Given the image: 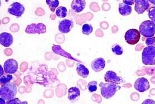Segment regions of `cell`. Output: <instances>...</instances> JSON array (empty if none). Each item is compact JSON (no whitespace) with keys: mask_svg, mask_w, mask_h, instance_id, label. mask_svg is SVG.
<instances>
[{"mask_svg":"<svg viewBox=\"0 0 155 104\" xmlns=\"http://www.w3.org/2000/svg\"><path fill=\"white\" fill-rule=\"evenodd\" d=\"M18 93V88L13 83H8L1 85L0 97L5 100L9 101L14 99Z\"/></svg>","mask_w":155,"mask_h":104,"instance_id":"6da1fadb","label":"cell"},{"mask_svg":"<svg viewBox=\"0 0 155 104\" xmlns=\"http://www.w3.org/2000/svg\"><path fill=\"white\" fill-rule=\"evenodd\" d=\"M101 87V92L103 97L107 99H110L116 93L117 91L120 89L121 87L117 83H99Z\"/></svg>","mask_w":155,"mask_h":104,"instance_id":"7a4b0ae2","label":"cell"},{"mask_svg":"<svg viewBox=\"0 0 155 104\" xmlns=\"http://www.w3.org/2000/svg\"><path fill=\"white\" fill-rule=\"evenodd\" d=\"M139 29L140 34L145 37H151L155 35V24L151 20L142 22Z\"/></svg>","mask_w":155,"mask_h":104,"instance_id":"3957f363","label":"cell"},{"mask_svg":"<svg viewBox=\"0 0 155 104\" xmlns=\"http://www.w3.org/2000/svg\"><path fill=\"white\" fill-rule=\"evenodd\" d=\"M142 60L145 65H155V47L147 46L145 47L142 54Z\"/></svg>","mask_w":155,"mask_h":104,"instance_id":"277c9868","label":"cell"},{"mask_svg":"<svg viewBox=\"0 0 155 104\" xmlns=\"http://www.w3.org/2000/svg\"><path fill=\"white\" fill-rule=\"evenodd\" d=\"M141 37V34L137 29H130L128 30L124 35L125 40L129 45H134L137 44Z\"/></svg>","mask_w":155,"mask_h":104,"instance_id":"5b68a950","label":"cell"},{"mask_svg":"<svg viewBox=\"0 0 155 104\" xmlns=\"http://www.w3.org/2000/svg\"><path fill=\"white\" fill-rule=\"evenodd\" d=\"M46 31V26L42 23L28 24L25 29V32L28 34H42Z\"/></svg>","mask_w":155,"mask_h":104,"instance_id":"8992f818","label":"cell"},{"mask_svg":"<svg viewBox=\"0 0 155 104\" xmlns=\"http://www.w3.org/2000/svg\"><path fill=\"white\" fill-rule=\"evenodd\" d=\"M25 7L19 2H14L11 4L8 8V12L9 14L20 18L25 12Z\"/></svg>","mask_w":155,"mask_h":104,"instance_id":"52a82bcc","label":"cell"},{"mask_svg":"<svg viewBox=\"0 0 155 104\" xmlns=\"http://www.w3.org/2000/svg\"><path fill=\"white\" fill-rule=\"evenodd\" d=\"M134 87V89L138 92L144 93L150 89V85L147 79L145 77H140L135 81Z\"/></svg>","mask_w":155,"mask_h":104,"instance_id":"ba28073f","label":"cell"},{"mask_svg":"<svg viewBox=\"0 0 155 104\" xmlns=\"http://www.w3.org/2000/svg\"><path fill=\"white\" fill-rule=\"evenodd\" d=\"M18 63L14 59H8L4 63V69L5 73L8 74H14L18 71Z\"/></svg>","mask_w":155,"mask_h":104,"instance_id":"9c48e42d","label":"cell"},{"mask_svg":"<svg viewBox=\"0 0 155 104\" xmlns=\"http://www.w3.org/2000/svg\"><path fill=\"white\" fill-rule=\"evenodd\" d=\"M134 9L138 14H142L150 6L148 0H134Z\"/></svg>","mask_w":155,"mask_h":104,"instance_id":"30bf717a","label":"cell"},{"mask_svg":"<svg viewBox=\"0 0 155 104\" xmlns=\"http://www.w3.org/2000/svg\"><path fill=\"white\" fill-rule=\"evenodd\" d=\"M73 26L74 22L72 20L64 19L60 21L59 23V31L62 34H68L71 31L72 28H73Z\"/></svg>","mask_w":155,"mask_h":104,"instance_id":"8fae6325","label":"cell"},{"mask_svg":"<svg viewBox=\"0 0 155 104\" xmlns=\"http://www.w3.org/2000/svg\"><path fill=\"white\" fill-rule=\"evenodd\" d=\"M104 80L107 83H113L117 84H120L124 82L121 77L118 76L116 73L113 71H108L104 75Z\"/></svg>","mask_w":155,"mask_h":104,"instance_id":"7c38bea8","label":"cell"},{"mask_svg":"<svg viewBox=\"0 0 155 104\" xmlns=\"http://www.w3.org/2000/svg\"><path fill=\"white\" fill-rule=\"evenodd\" d=\"M14 42L12 35L8 32H3L0 35V43L5 47H10Z\"/></svg>","mask_w":155,"mask_h":104,"instance_id":"4fadbf2b","label":"cell"},{"mask_svg":"<svg viewBox=\"0 0 155 104\" xmlns=\"http://www.w3.org/2000/svg\"><path fill=\"white\" fill-rule=\"evenodd\" d=\"M106 66L105 60L102 57L94 59L91 63L92 69L96 73L102 71Z\"/></svg>","mask_w":155,"mask_h":104,"instance_id":"5bb4252c","label":"cell"},{"mask_svg":"<svg viewBox=\"0 0 155 104\" xmlns=\"http://www.w3.org/2000/svg\"><path fill=\"white\" fill-rule=\"evenodd\" d=\"M86 2L85 0H73L71 4V8L75 13H79L85 7Z\"/></svg>","mask_w":155,"mask_h":104,"instance_id":"9a60e30c","label":"cell"},{"mask_svg":"<svg viewBox=\"0 0 155 104\" xmlns=\"http://www.w3.org/2000/svg\"><path fill=\"white\" fill-rule=\"evenodd\" d=\"M52 50L53 52L55 53L56 54L59 55L63 56L64 57H66L69 59H71L75 61H78L77 59H74V57H73L71 54H69V53L65 51L63 49L61 48V47L60 45H53L52 46Z\"/></svg>","mask_w":155,"mask_h":104,"instance_id":"2e32d148","label":"cell"},{"mask_svg":"<svg viewBox=\"0 0 155 104\" xmlns=\"http://www.w3.org/2000/svg\"><path fill=\"white\" fill-rule=\"evenodd\" d=\"M81 91L77 87H71L68 90V99L71 102L77 100L80 96Z\"/></svg>","mask_w":155,"mask_h":104,"instance_id":"e0dca14e","label":"cell"},{"mask_svg":"<svg viewBox=\"0 0 155 104\" xmlns=\"http://www.w3.org/2000/svg\"><path fill=\"white\" fill-rule=\"evenodd\" d=\"M77 71L78 74L83 78H87L89 74V70L84 65L80 63L77 65Z\"/></svg>","mask_w":155,"mask_h":104,"instance_id":"ac0fdd59","label":"cell"},{"mask_svg":"<svg viewBox=\"0 0 155 104\" xmlns=\"http://www.w3.org/2000/svg\"><path fill=\"white\" fill-rule=\"evenodd\" d=\"M118 11L121 15L125 16L130 15L131 14L132 8L130 5H127L124 3H120L119 5Z\"/></svg>","mask_w":155,"mask_h":104,"instance_id":"d6986e66","label":"cell"},{"mask_svg":"<svg viewBox=\"0 0 155 104\" xmlns=\"http://www.w3.org/2000/svg\"><path fill=\"white\" fill-rule=\"evenodd\" d=\"M67 8L64 6L57 7L55 10L56 16L59 18H65L67 16Z\"/></svg>","mask_w":155,"mask_h":104,"instance_id":"ffe728a7","label":"cell"},{"mask_svg":"<svg viewBox=\"0 0 155 104\" xmlns=\"http://www.w3.org/2000/svg\"><path fill=\"white\" fill-rule=\"evenodd\" d=\"M46 4L49 6L51 12H54L59 5V0H46Z\"/></svg>","mask_w":155,"mask_h":104,"instance_id":"44dd1931","label":"cell"},{"mask_svg":"<svg viewBox=\"0 0 155 104\" xmlns=\"http://www.w3.org/2000/svg\"><path fill=\"white\" fill-rule=\"evenodd\" d=\"M93 30L91 24H85L82 26V33L85 35H89Z\"/></svg>","mask_w":155,"mask_h":104,"instance_id":"7402d4cb","label":"cell"},{"mask_svg":"<svg viewBox=\"0 0 155 104\" xmlns=\"http://www.w3.org/2000/svg\"><path fill=\"white\" fill-rule=\"evenodd\" d=\"M112 50L113 54L116 55H121L124 53V50L122 47L118 44H114L112 46Z\"/></svg>","mask_w":155,"mask_h":104,"instance_id":"603a6c76","label":"cell"},{"mask_svg":"<svg viewBox=\"0 0 155 104\" xmlns=\"http://www.w3.org/2000/svg\"><path fill=\"white\" fill-rule=\"evenodd\" d=\"M12 79H13V77L11 74L8 73V75H3L2 76H0V83L1 84V85H2L5 83H10L11 80Z\"/></svg>","mask_w":155,"mask_h":104,"instance_id":"cb8c5ba5","label":"cell"},{"mask_svg":"<svg viewBox=\"0 0 155 104\" xmlns=\"http://www.w3.org/2000/svg\"><path fill=\"white\" fill-rule=\"evenodd\" d=\"M88 89L90 93L95 92L97 90V82L96 81H92L89 83L87 85Z\"/></svg>","mask_w":155,"mask_h":104,"instance_id":"d4e9b609","label":"cell"},{"mask_svg":"<svg viewBox=\"0 0 155 104\" xmlns=\"http://www.w3.org/2000/svg\"><path fill=\"white\" fill-rule=\"evenodd\" d=\"M148 17L155 24V6L151 7L148 10Z\"/></svg>","mask_w":155,"mask_h":104,"instance_id":"484cf974","label":"cell"},{"mask_svg":"<svg viewBox=\"0 0 155 104\" xmlns=\"http://www.w3.org/2000/svg\"><path fill=\"white\" fill-rule=\"evenodd\" d=\"M146 44L147 46H154L155 47V37H151L146 39Z\"/></svg>","mask_w":155,"mask_h":104,"instance_id":"4316f807","label":"cell"},{"mask_svg":"<svg viewBox=\"0 0 155 104\" xmlns=\"http://www.w3.org/2000/svg\"><path fill=\"white\" fill-rule=\"evenodd\" d=\"M7 104H28L27 102H21L18 98H14L13 99H11L10 100L6 101Z\"/></svg>","mask_w":155,"mask_h":104,"instance_id":"83f0119b","label":"cell"},{"mask_svg":"<svg viewBox=\"0 0 155 104\" xmlns=\"http://www.w3.org/2000/svg\"><path fill=\"white\" fill-rule=\"evenodd\" d=\"M123 2L126 5L131 6L134 4V0H123Z\"/></svg>","mask_w":155,"mask_h":104,"instance_id":"f1b7e54d","label":"cell"},{"mask_svg":"<svg viewBox=\"0 0 155 104\" xmlns=\"http://www.w3.org/2000/svg\"><path fill=\"white\" fill-rule=\"evenodd\" d=\"M142 104H155V101L152 100H146Z\"/></svg>","mask_w":155,"mask_h":104,"instance_id":"f546056e","label":"cell"},{"mask_svg":"<svg viewBox=\"0 0 155 104\" xmlns=\"http://www.w3.org/2000/svg\"><path fill=\"white\" fill-rule=\"evenodd\" d=\"M0 70H1V73H0V76H2L4 75V69L2 68V66H0Z\"/></svg>","mask_w":155,"mask_h":104,"instance_id":"4dcf8cb0","label":"cell"},{"mask_svg":"<svg viewBox=\"0 0 155 104\" xmlns=\"http://www.w3.org/2000/svg\"><path fill=\"white\" fill-rule=\"evenodd\" d=\"M0 103H1V104H6V100H5L2 98L1 97V99H0Z\"/></svg>","mask_w":155,"mask_h":104,"instance_id":"1f68e13d","label":"cell"},{"mask_svg":"<svg viewBox=\"0 0 155 104\" xmlns=\"http://www.w3.org/2000/svg\"><path fill=\"white\" fill-rule=\"evenodd\" d=\"M148 1L151 4H153L155 6V0H148Z\"/></svg>","mask_w":155,"mask_h":104,"instance_id":"d6a6232c","label":"cell"}]
</instances>
